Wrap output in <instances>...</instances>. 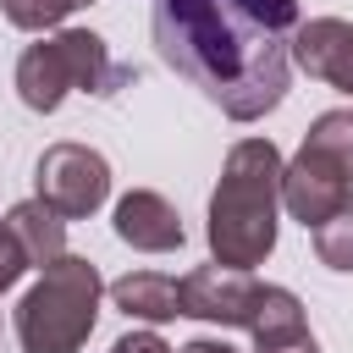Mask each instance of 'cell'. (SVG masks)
<instances>
[{"label":"cell","instance_id":"10","mask_svg":"<svg viewBox=\"0 0 353 353\" xmlns=\"http://www.w3.org/2000/svg\"><path fill=\"white\" fill-rule=\"evenodd\" d=\"M6 232L17 237V248L28 254V265L50 270L61 254H66V221L44 204V199H22L6 210Z\"/></svg>","mask_w":353,"mask_h":353},{"label":"cell","instance_id":"3","mask_svg":"<svg viewBox=\"0 0 353 353\" xmlns=\"http://www.w3.org/2000/svg\"><path fill=\"white\" fill-rule=\"evenodd\" d=\"M99 265L83 254H61L17 303V342L22 353H77L99 320Z\"/></svg>","mask_w":353,"mask_h":353},{"label":"cell","instance_id":"2","mask_svg":"<svg viewBox=\"0 0 353 353\" xmlns=\"http://www.w3.org/2000/svg\"><path fill=\"white\" fill-rule=\"evenodd\" d=\"M281 149L270 138H237L221 160L215 193H210V259L232 270H254L276 248V215H281Z\"/></svg>","mask_w":353,"mask_h":353},{"label":"cell","instance_id":"11","mask_svg":"<svg viewBox=\"0 0 353 353\" xmlns=\"http://www.w3.org/2000/svg\"><path fill=\"white\" fill-rule=\"evenodd\" d=\"M110 303H116L127 320H143V325H165V320L182 314L176 281L160 276V270H127L121 281H110Z\"/></svg>","mask_w":353,"mask_h":353},{"label":"cell","instance_id":"17","mask_svg":"<svg viewBox=\"0 0 353 353\" xmlns=\"http://www.w3.org/2000/svg\"><path fill=\"white\" fill-rule=\"evenodd\" d=\"M176 353H237L232 342H221V336H193V342H182Z\"/></svg>","mask_w":353,"mask_h":353},{"label":"cell","instance_id":"14","mask_svg":"<svg viewBox=\"0 0 353 353\" xmlns=\"http://www.w3.org/2000/svg\"><path fill=\"white\" fill-rule=\"evenodd\" d=\"M254 353H320L314 331H281V336H254Z\"/></svg>","mask_w":353,"mask_h":353},{"label":"cell","instance_id":"4","mask_svg":"<svg viewBox=\"0 0 353 353\" xmlns=\"http://www.w3.org/2000/svg\"><path fill=\"white\" fill-rule=\"evenodd\" d=\"M127 77L132 72L116 66L110 50H105V39L88 33V28H61L55 39L28 44L17 55V99L28 110H39V116L61 110V99L77 94V88L83 94H116Z\"/></svg>","mask_w":353,"mask_h":353},{"label":"cell","instance_id":"6","mask_svg":"<svg viewBox=\"0 0 353 353\" xmlns=\"http://www.w3.org/2000/svg\"><path fill=\"white\" fill-rule=\"evenodd\" d=\"M33 199H44L61 221H88L110 199V160L88 143H50L33 165Z\"/></svg>","mask_w":353,"mask_h":353},{"label":"cell","instance_id":"12","mask_svg":"<svg viewBox=\"0 0 353 353\" xmlns=\"http://www.w3.org/2000/svg\"><path fill=\"white\" fill-rule=\"evenodd\" d=\"M314 254H320L325 270H353V199L331 221L314 226Z\"/></svg>","mask_w":353,"mask_h":353},{"label":"cell","instance_id":"1","mask_svg":"<svg viewBox=\"0 0 353 353\" xmlns=\"http://www.w3.org/2000/svg\"><path fill=\"white\" fill-rule=\"evenodd\" d=\"M149 33L160 61L232 121H259L287 99L298 0H154Z\"/></svg>","mask_w":353,"mask_h":353},{"label":"cell","instance_id":"5","mask_svg":"<svg viewBox=\"0 0 353 353\" xmlns=\"http://www.w3.org/2000/svg\"><path fill=\"white\" fill-rule=\"evenodd\" d=\"M353 199V110H325L309 121L298 154L281 171V210L309 232Z\"/></svg>","mask_w":353,"mask_h":353},{"label":"cell","instance_id":"8","mask_svg":"<svg viewBox=\"0 0 353 353\" xmlns=\"http://www.w3.org/2000/svg\"><path fill=\"white\" fill-rule=\"evenodd\" d=\"M110 226H116V237H121L127 248H138V254H171V248H182V215H176V204H171L165 193H154V188L121 193Z\"/></svg>","mask_w":353,"mask_h":353},{"label":"cell","instance_id":"13","mask_svg":"<svg viewBox=\"0 0 353 353\" xmlns=\"http://www.w3.org/2000/svg\"><path fill=\"white\" fill-rule=\"evenodd\" d=\"M0 11H6L11 28H22V33H44V28L66 22V17L77 11V0H0Z\"/></svg>","mask_w":353,"mask_h":353},{"label":"cell","instance_id":"7","mask_svg":"<svg viewBox=\"0 0 353 353\" xmlns=\"http://www.w3.org/2000/svg\"><path fill=\"white\" fill-rule=\"evenodd\" d=\"M259 287L254 270H232V265H199L176 281V298H182V314L188 320H210V325H243L254 320V303H259Z\"/></svg>","mask_w":353,"mask_h":353},{"label":"cell","instance_id":"16","mask_svg":"<svg viewBox=\"0 0 353 353\" xmlns=\"http://www.w3.org/2000/svg\"><path fill=\"white\" fill-rule=\"evenodd\" d=\"M110 353H176V347H165L154 331H127V336L110 342Z\"/></svg>","mask_w":353,"mask_h":353},{"label":"cell","instance_id":"9","mask_svg":"<svg viewBox=\"0 0 353 353\" xmlns=\"http://www.w3.org/2000/svg\"><path fill=\"white\" fill-rule=\"evenodd\" d=\"M292 66H303L309 77L353 94V22L342 17H309L292 33Z\"/></svg>","mask_w":353,"mask_h":353},{"label":"cell","instance_id":"15","mask_svg":"<svg viewBox=\"0 0 353 353\" xmlns=\"http://www.w3.org/2000/svg\"><path fill=\"white\" fill-rule=\"evenodd\" d=\"M22 270H28V254L17 248V237H11L6 221H0V292H11V287L22 281Z\"/></svg>","mask_w":353,"mask_h":353}]
</instances>
